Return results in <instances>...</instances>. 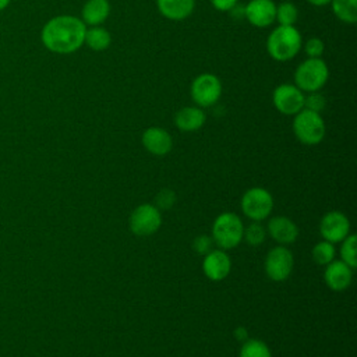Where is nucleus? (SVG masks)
<instances>
[{
    "mask_svg": "<svg viewBox=\"0 0 357 357\" xmlns=\"http://www.w3.org/2000/svg\"><path fill=\"white\" fill-rule=\"evenodd\" d=\"M234 336H236L238 340L245 342V340H247V331H245L244 328H237V329L234 331Z\"/></svg>",
    "mask_w": 357,
    "mask_h": 357,
    "instance_id": "obj_33",
    "label": "nucleus"
},
{
    "mask_svg": "<svg viewBox=\"0 0 357 357\" xmlns=\"http://www.w3.org/2000/svg\"><path fill=\"white\" fill-rule=\"evenodd\" d=\"M243 237L244 226L237 215L231 212H225L215 219L212 226V238L220 248H233L238 245Z\"/></svg>",
    "mask_w": 357,
    "mask_h": 357,
    "instance_id": "obj_5",
    "label": "nucleus"
},
{
    "mask_svg": "<svg viewBox=\"0 0 357 357\" xmlns=\"http://www.w3.org/2000/svg\"><path fill=\"white\" fill-rule=\"evenodd\" d=\"M293 269V255L286 247H275L269 251L265 259V272L275 280L282 282L287 279Z\"/></svg>",
    "mask_w": 357,
    "mask_h": 357,
    "instance_id": "obj_10",
    "label": "nucleus"
},
{
    "mask_svg": "<svg viewBox=\"0 0 357 357\" xmlns=\"http://www.w3.org/2000/svg\"><path fill=\"white\" fill-rule=\"evenodd\" d=\"M86 25L74 15H57L49 20L40 33L46 49L60 54L78 50L85 40Z\"/></svg>",
    "mask_w": 357,
    "mask_h": 357,
    "instance_id": "obj_1",
    "label": "nucleus"
},
{
    "mask_svg": "<svg viewBox=\"0 0 357 357\" xmlns=\"http://www.w3.org/2000/svg\"><path fill=\"white\" fill-rule=\"evenodd\" d=\"M231 264L229 255L222 250H212L205 255L202 269L211 280H222L230 272Z\"/></svg>",
    "mask_w": 357,
    "mask_h": 357,
    "instance_id": "obj_14",
    "label": "nucleus"
},
{
    "mask_svg": "<svg viewBox=\"0 0 357 357\" xmlns=\"http://www.w3.org/2000/svg\"><path fill=\"white\" fill-rule=\"evenodd\" d=\"M211 4L218 11H230L237 4V0H211Z\"/></svg>",
    "mask_w": 357,
    "mask_h": 357,
    "instance_id": "obj_31",
    "label": "nucleus"
},
{
    "mask_svg": "<svg viewBox=\"0 0 357 357\" xmlns=\"http://www.w3.org/2000/svg\"><path fill=\"white\" fill-rule=\"evenodd\" d=\"M240 357H272V356H271L269 347L262 340L250 339L244 342L240 351Z\"/></svg>",
    "mask_w": 357,
    "mask_h": 357,
    "instance_id": "obj_23",
    "label": "nucleus"
},
{
    "mask_svg": "<svg viewBox=\"0 0 357 357\" xmlns=\"http://www.w3.org/2000/svg\"><path fill=\"white\" fill-rule=\"evenodd\" d=\"M222 82L211 73L197 75L190 86V95L198 107H209L222 96Z\"/></svg>",
    "mask_w": 357,
    "mask_h": 357,
    "instance_id": "obj_6",
    "label": "nucleus"
},
{
    "mask_svg": "<svg viewBox=\"0 0 357 357\" xmlns=\"http://www.w3.org/2000/svg\"><path fill=\"white\" fill-rule=\"evenodd\" d=\"M325 50V45L324 40L319 38H310L305 43H304V52L308 57L311 59H317L321 57L322 53Z\"/></svg>",
    "mask_w": 357,
    "mask_h": 357,
    "instance_id": "obj_29",
    "label": "nucleus"
},
{
    "mask_svg": "<svg viewBox=\"0 0 357 357\" xmlns=\"http://www.w3.org/2000/svg\"><path fill=\"white\" fill-rule=\"evenodd\" d=\"M268 231L279 244H291L298 236V229L286 216H275L268 223Z\"/></svg>",
    "mask_w": 357,
    "mask_h": 357,
    "instance_id": "obj_16",
    "label": "nucleus"
},
{
    "mask_svg": "<svg viewBox=\"0 0 357 357\" xmlns=\"http://www.w3.org/2000/svg\"><path fill=\"white\" fill-rule=\"evenodd\" d=\"M276 4L272 0H250L244 6V18L257 28H266L275 22Z\"/></svg>",
    "mask_w": 357,
    "mask_h": 357,
    "instance_id": "obj_11",
    "label": "nucleus"
},
{
    "mask_svg": "<svg viewBox=\"0 0 357 357\" xmlns=\"http://www.w3.org/2000/svg\"><path fill=\"white\" fill-rule=\"evenodd\" d=\"M162 223L160 212L155 205L142 204L130 216V229L138 236L153 234Z\"/></svg>",
    "mask_w": 357,
    "mask_h": 357,
    "instance_id": "obj_9",
    "label": "nucleus"
},
{
    "mask_svg": "<svg viewBox=\"0 0 357 357\" xmlns=\"http://www.w3.org/2000/svg\"><path fill=\"white\" fill-rule=\"evenodd\" d=\"M304 92L293 84H280L273 89L272 102L276 110L284 116H294L304 109Z\"/></svg>",
    "mask_w": 357,
    "mask_h": 357,
    "instance_id": "obj_8",
    "label": "nucleus"
},
{
    "mask_svg": "<svg viewBox=\"0 0 357 357\" xmlns=\"http://www.w3.org/2000/svg\"><path fill=\"white\" fill-rule=\"evenodd\" d=\"M84 43H86L95 52H102V50H106L110 46L112 35L102 25L91 26L89 29L86 28Z\"/></svg>",
    "mask_w": 357,
    "mask_h": 357,
    "instance_id": "obj_20",
    "label": "nucleus"
},
{
    "mask_svg": "<svg viewBox=\"0 0 357 357\" xmlns=\"http://www.w3.org/2000/svg\"><path fill=\"white\" fill-rule=\"evenodd\" d=\"M303 38L294 25H278L266 39L268 54L276 61H289L301 50Z\"/></svg>",
    "mask_w": 357,
    "mask_h": 357,
    "instance_id": "obj_2",
    "label": "nucleus"
},
{
    "mask_svg": "<svg viewBox=\"0 0 357 357\" xmlns=\"http://www.w3.org/2000/svg\"><path fill=\"white\" fill-rule=\"evenodd\" d=\"M293 131L296 138L305 145H317L325 137V123L321 113L301 109L294 114Z\"/></svg>",
    "mask_w": 357,
    "mask_h": 357,
    "instance_id": "obj_4",
    "label": "nucleus"
},
{
    "mask_svg": "<svg viewBox=\"0 0 357 357\" xmlns=\"http://www.w3.org/2000/svg\"><path fill=\"white\" fill-rule=\"evenodd\" d=\"M351 268L343 261H331L326 265L324 275L326 284L336 291L347 289L351 282Z\"/></svg>",
    "mask_w": 357,
    "mask_h": 357,
    "instance_id": "obj_15",
    "label": "nucleus"
},
{
    "mask_svg": "<svg viewBox=\"0 0 357 357\" xmlns=\"http://www.w3.org/2000/svg\"><path fill=\"white\" fill-rule=\"evenodd\" d=\"M229 13H230L234 18H243V17H244V6L236 4Z\"/></svg>",
    "mask_w": 357,
    "mask_h": 357,
    "instance_id": "obj_32",
    "label": "nucleus"
},
{
    "mask_svg": "<svg viewBox=\"0 0 357 357\" xmlns=\"http://www.w3.org/2000/svg\"><path fill=\"white\" fill-rule=\"evenodd\" d=\"M156 6L165 18L181 21L192 14L195 0H156Z\"/></svg>",
    "mask_w": 357,
    "mask_h": 357,
    "instance_id": "obj_17",
    "label": "nucleus"
},
{
    "mask_svg": "<svg viewBox=\"0 0 357 357\" xmlns=\"http://www.w3.org/2000/svg\"><path fill=\"white\" fill-rule=\"evenodd\" d=\"M273 208L272 195L259 187L250 188L241 198V209L244 215L255 222H259L271 213Z\"/></svg>",
    "mask_w": 357,
    "mask_h": 357,
    "instance_id": "obj_7",
    "label": "nucleus"
},
{
    "mask_svg": "<svg viewBox=\"0 0 357 357\" xmlns=\"http://www.w3.org/2000/svg\"><path fill=\"white\" fill-rule=\"evenodd\" d=\"M312 258L318 265H328L335 258L333 243L321 241L312 248Z\"/></svg>",
    "mask_w": 357,
    "mask_h": 357,
    "instance_id": "obj_24",
    "label": "nucleus"
},
{
    "mask_svg": "<svg viewBox=\"0 0 357 357\" xmlns=\"http://www.w3.org/2000/svg\"><path fill=\"white\" fill-rule=\"evenodd\" d=\"M174 202H176V194L169 188L160 190L155 197V206L158 209H170L174 205Z\"/></svg>",
    "mask_w": 357,
    "mask_h": 357,
    "instance_id": "obj_28",
    "label": "nucleus"
},
{
    "mask_svg": "<svg viewBox=\"0 0 357 357\" xmlns=\"http://www.w3.org/2000/svg\"><path fill=\"white\" fill-rule=\"evenodd\" d=\"M206 120V116L202 107L198 106H185L181 107L174 114V124L181 131H197L199 130Z\"/></svg>",
    "mask_w": 357,
    "mask_h": 357,
    "instance_id": "obj_18",
    "label": "nucleus"
},
{
    "mask_svg": "<svg viewBox=\"0 0 357 357\" xmlns=\"http://www.w3.org/2000/svg\"><path fill=\"white\" fill-rule=\"evenodd\" d=\"M325 98L317 91V92H310L307 96H304V109L321 113L325 107Z\"/></svg>",
    "mask_w": 357,
    "mask_h": 357,
    "instance_id": "obj_27",
    "label": "nucleus"
},
{
    "mask_svg": "<svg viewBox=\"0 0 357 357\" xmlns=\"http://www.w3.org/2000/svg\"><path fill=\"white\" fill-rule=\"evenodd\" d=\"M329 78L328 64L321 59H305L300 63L294 71V85L303 92L319 91Z\"/></svg>",
    "mask_w": 357,
    "mask_h": 357,
    "instance_id": "obj_3",
    "label": "nucleus"
},
{
    "mask_svg": "<svg viewBox=\"0 0 357 357\" xmlns=\"http://www.w3.org/2000/svg\"><path fill=\"white\" fill-rule=\"evenodd\" d=\"M332 11L337 20L344 24H356L357 21V0H331Z\"/></svg>",
    "mask_w": 357,
    "mask_h": 357,
    "instance_id": "obj_21",
    "label": "nucleus"
},
{
    "mask_svg": "<svg viewBox=\"0 0 357 357\" xmlns=\"http://www.w3.org/2000/svg\"><path fill=\"white\" fill-rule=\"evenodd\" d=\"M110 14V3L109 0H86L81 15L82 22L89 26L102 25Z\"/></svg>",
    "mask_w": 357,
    "mask_h": 357,
    "instance_id": "obj_19",
    "label": "nucleus"
},
{
    "mask_svg": "<svg viewBox=\"0 0 357 357\" xmlns=\"http://www.w3.org/2000/svg\"><path fill=\"white\" fill-rule=\"evenodd\" d=\"M297 20H298V10L293 3L283 1L279 6H276L275 21H278L279 25H294Z\"/></svg>",
    "mask_w": 357,
    "mask_h": 357,
    "instance_id": "obj_22",
    "label": "nucleus"
},
{
    "mask_svg": "<svg viewBox=\"0 0 357 357\" xmlns=\"http://www.w3.org/2000/svg\"><path fill=\"white\" fill-rule=\"evenodd\" d=\"M194 250L197 254L199 255H206L208 252H211L213 250V238L206 236V234H202V236H198L195 240H194V244H192Z\"/></svg>",
    "mask_w": 357,
    "mask_h": 357,
    "instance_id": "obj_30",
    "label": "nucleus"
},
{
    "mask_svg": "<svg viewBox=\"0 0 357 357\" xmlns=\"http://www.w3.org/2000/svg\"><path fill=\"white\" fill-rule=\"evenodd\" d=\"M350 230V222L342 212L332 211L328 212L321 223H319V231L322 237L329 243H337L342 241L346 236H349Z\"/></svg>",
    "mask_w": 357,
    "mask_h": 357,
    "instance_id": "obj_12",
    "label": "nucleus"
},
{
    "mask_svg": "<svg viewBox=\"0 0 357 357\" xmlns=\"http://www.w3.org/2000/svg\"><path fill=\"white\" fill-rule=\"evenodd\" d=\"M244 236H245V240L248 244L251 245H258L261 244L264 240H265V236H266V231L264 229L262 225H259L258 222H254L251 223L245 230H244Z\"/></svg>",
    "mask_w": 357,
    "mask_h": 357,
    "instance_id": "obj_26",
    "label": "nucleus"
},
{
    "mask_svg": "<svg viewBox=\"0 0 357 357\" xmlns=\"http://www.w3.org/2000/svg\"><path fill=\"white\" fill-rule=\"evenodd\" d=\"M310 4H312V6H318V7H321V6H326V4H329L331 3V0H307Z\"/></svg>",
    "mask_w": 357,
    "mask_h": 357,
    "instance_id": "obj_34",
    "label": "nucleus"
},
{
    "mask_svg": "<svg viewBox=\"0 0 357 357\" xmlns=\"http://www.w3.org/2000/svg\"><path fill=\"white\" fill-rule=\"evenodd\" d=\"M144 148L156 156H163L170 152L173 146L172 135L160 127H149L142 134Z\"/></svg>",
    "mask_w": 357,
    "mask_h": 357,
    "instance_id": "obj_13",
    "label": "nucleus"
},
{
    "mask_svg": "<svg viewBox=\"0 0 357 357\" xmlns=\"http://www.w3.org/2000/svg\"><path fill=\"white\" fill-rule=\"evenodd\" d=\"M8 3H10V0H0V10L6 8L8 6Z\"/></svg>",
    "mask_w": 357,
    "mask_h": 357,
    "instance_id": "obj_35",
    "label": "nucleus"
},
{
    "mask_svg": "<svg viewBox=\"0 0 357 357\" xmlns=\"http://www.w3.org/2000/svg\"><path fill=\"white\" fill-rule=\"evenodd\" d=\"M356 243H357V237L354 234L351 236H346L343 238V244L340 248V255H342V261L344 264H347L351 269L356 268L357 265V259H356Z\"/></svg>",
    "mask_w": 357,
    "mask_h": 357,
    "instance_id": "obj_25",
    "label": "nucleus"
}]
</instances>
